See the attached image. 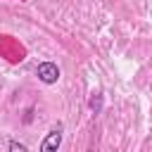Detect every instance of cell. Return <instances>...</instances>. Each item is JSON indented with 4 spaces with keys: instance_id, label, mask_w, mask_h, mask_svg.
<instances>
[{
    "instance_id": "obj_3",
    "label": "cell",
    "mask_w": 152,
    "mask_h": 152,
    "mask_svg": "<svg viewBox=\"0 0 152 152\" xmlns=\"http://www.w3.org/2000/svg\"><path fill=\"white\" fill-rule=\"evenodd\" d=\"M88 107H90V112L93 114H100L102 112V95L97 93V95H93L90 100H88Z\"/></svg>"
},
{
    "instance_id": "obj_2",
    "label": "cell",
    "mask_w": 152,
    "mask_h": 152,
    "mask_svg": "<svg viewBox=\"0 0 152 152\" xmlns=\"http://www.w3.org/2000/svg\"><path fill=\"white\" fill-rule=\"evenodd\" d=\"M59 145H62V128L57 126V128L48 131V135L43 138L38 152H59Z\"/></svg>"
},
{
    "instance_id": "obj_4",
    "label": "cell",
    "mask_w": 152,
    "mask_h": 152,
    "mask_svg": "<svg viewBox=\"0 0 152 152\" xmlns=\"http://www.w3.org/2000/svg\"><path fill=\"white\" fill-rule=\"evenodd\" d=\"M10 152H28V150H26V145H21L17 140H10Z\"/></svg>"
},
{
    "instance_id": "obj_1",
    "label": "cell",
    "mask_w": 152,
    "mask_h": 152,
    "mask_svg": "<svg viewBox=\"0 0 152 152\" xmlns=\"http://www.w3.org/2000/svg\"><path fill=\"white\" fill-rule=\"evenodd\" d=\"M36 76H38L40 83L52 86V83L59 81V66H57L55 62H40V64L36 66Z\"/></svg>"
}]
</instances>
